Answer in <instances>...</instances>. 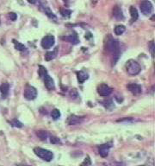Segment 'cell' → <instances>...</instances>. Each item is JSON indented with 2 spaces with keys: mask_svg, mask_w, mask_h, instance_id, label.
Returning a JSON list of instances; mask_svg holds the SVG:
<instances>
[{
  "mask_svg": "<svg viewBox=\"0 0 155 166\" xmlns=\"http://www.w3.org/2000/svg\"><path fill=\"white\" fill-rule=\"evenodd\" d=\"M112 13H113V17H114L116 19H117V20H123V19H124V16H123L122 9H121L118 5H116V6L113 8Z\"/></svg>",
  "mask_w": 155,
  "mask_h": 166,
  "instance_id": "11",
  "label": "cell"
},
{
  "mask_svg": "<svg viewBox=\"0 0 155 166\" xmlns=\"http://www.w3.org/2000/svg\"><path fill=\"white\" fill-rule=\"evenodd\" d=\"M127 88H128V89L133 94H134V95H138V94H140L142 92L141 87L139 84H136V83L128 84V85L127 86Z\"/></svg>",
  "mask_w": 155,
  "mask_h": 166,
  "instance_id": "10",
  "label": "cell"
},
{
  "mask_svg": "<svg viewBox=\"0 0 155 166\" xmlns=\"http://www.w3.org/2000/svg\"><path fill=\"white\" fill-rule=\"evenodd\" d=\"M126 70L129 75L134 76L140 74V72L141 71V67L136 61L131 59L126 62Z\"/></svg>",
  "mask_w": 155,
  "mask_h": 166,
  "instance_id": "3",
  "label": "cell"
},
{
  "mask_svg": "<svg viewBox=\"0 0 155 166\" xmlns=\"http://www.w3.org/2000/svg\"><path fill=\"white\" fill-rule=\"evenodd\" d=\"M58 49H59V48L57 47V48H55L53 51L47 52V53L46 54V55H45V60L47 61V62L54 60L56 56H57V55H58Z\"/></svg>",
  "mask_w": 155,
  "mask_h": 166,
  "instance_id": "16",
  "label": "cell"
},
{
  "mask_svg": "<svg viewBox=\"0 0 155 166\" xmlns=\"http://www.w3.org/2000/svg\"><path fill=\"white\" fill-rule=\"evenodd\" d=\"M69 94H70V96H71L72 99H76V98L78 97V91L76 89H72V90L70 91Z\"/></svg>",
  "mask_w": 155,
  "mask_h": 166,
  "instance_id": "25",
  "label": "cell"
},
{
  "mask_svg": "<svg viewBox=\"0 0 155 166\" xmlns=\"http://www.w3.org/2000/svg\"><path fill=\"white\" fill-rule=\"evenodd\" d=\"M8 16H9V17L11 18L12 21H16V20H17V14H16V13H14V12H10V13L8 14Z\"/></svg>",
  "mask_w": 155,
  "mask_h": 166,
  "instance_id": "28",
  "label": "cell"
},
{
  "mask_svg": "<svg viewBox=\"0 0 155 166\" xmlns=\"http://www.w3.org/2000/svg\"><path fill=\"white\" fill-rule=\"evenodd\" d=\"M37 2H38V4H39V9L43 13H45L50 19H52V20L57 19L56 16L54 14V12L51 11L50 7L48 6L47 2L46 0H38Z\"/></svg>",
  "mask_w": 155,
  "mask_h": 166,
  "instance_id": "5",
  "label": "cell"
},
{
  "mask_svg": "<svg viewBox=\"0 0 155 166\" xmlns=\"http://www.w3.org/2000/svg\"><path fill=\"white\" fill-rule=\"evenodd\" d=\"M111 145L110 144H102L99 146V154L102 157H106L109 155V151Z\"/></svg>",
  "mask_w": 155,
  "mask_h": 166,
  "instance_id": "13",
  "label": "cell"
},
{
  "mask_svg": "<svg viewBox=\"0 0 155 166\" xmlns=\"http://www.w3.org/2000/svg\"><path fill=\"white\" fill-rule=\"evenodd\" d=\"M129 11H130V16H131V23H133L135 21H137V19L139 18V14H138V11L135 7L133 6H131L130 9H129Z\"/></svg>",
  "mask_w": 155,
  "mask_h": 166,
  "instance_id": "17",
  "label": "cell"
},
{
  "mask_svg": "<svg viewBox=\"0 0 155 166\" xmlns=\"http://www.w3.org/2000/svg\"><path fill=\"white\" fill-rule=\"evenodd\" d=\"M55 36H52V35H47L44 36L42 40V43H41V45L42 47L45 49H50L51 47H53L54 44H55Z\"/></svg>",
  "mask_w": 155,
  "mask_h": 166,
  "instance_id": "8",
  "label": "cell"
},
{
  "mask_svg": "<svg viewBox=\"0 0 155 166\" xmlns=\"http://www.w3.org/2000/svg\"><path fill=\"white\" fill-rule=\"evenodd\" d=\"M64 1H67V0H64Z\"/></svg>",
  "mask_w": 155,
  "mask_h": 166,
  "instance_id": "34",
  "label": "cell"
},
{
  "mask_svg": "<svg viewBox=\"0 0 155 166\" xmlns=\"http://www.w3.org/2000/svg\"><path fill=\"white\" fill-rule=\"evenodd\" d=\"M23 96L26 100H34L37 96V91L34 87L30 86L29 84H26L24 92H23Z\"/></svg>",
  "mask_w": 155,
  "mask_h": 166,
  "instance_id": "6",
  "label": "cell"
},
{
  "mask_svg": "<svg viewBox=\"0 0 155 166\" xmlns=\"http://www.w3.org/2000/svg\"><path fill=\"white\" fill-rule=\"evenodd\" d=\"M60 112L59 109H54V110L52 111V112H51V116H52V118L54 119V120H58L60 117Z\"/></svg>",
  "mask_w": 155,
  "mask_h": 166,
  "instance_id": "23",
  "label": "cell"
},
{
  "mask_svg": "<svg viewBox=\"0 0 155 166\" xmlns=\"http://www.w3.org/2000/svg\"><path fill=\"white\" fill-rule=\"evenodd\" d=\"M39 75L40 77L42 78L44 81L45 86L46 88L48 89V90H54L55 88V81L54 80L52 79V77L49 76V75L47 74V69L45 68L44 67L40 65L39 66Z\"/></svg>",
  "mask_w": 155,
  "mask_h": 166,
  "instance_id": "2",
  "label": "cell"
},
{
  "mask_svg": "<svg viewBox=\"0 0 155 166\" xmlns=\"http://www.w3.org/2000/svg\"><path fill=\"white\" fill-rule=\"evenodd\" d=\"M125 30H126L125 26H124V25H122V24H120V25L116 26V28H115L114 31H115V34H116V35L120 36V35H122V34L124 33Z\"/></svg>",
  "mask_w": 155,
  "mask_h": 166,
  "instance_id": "19",
  "label": "cell"
},
{
  "mask_svg": "<svg viewBox=\"0 0 155 166\" xmlns=\"http://www.w3.org/2000/svg\"><path fill=\"white\" fill-rule=\"evenodd\" d=\"M34 154L41 157L42 159H43L47 162H49L51 161L53 158H54V154L52 152L48 151V150H46V149H43V148H40V147H35L34 149Z\"/></svg>",
  "mask_w": 155,
  "mask_h": 166,
  "instance_id": "4",
  "label": "cell"
},
{
  "mask_svg": "<svg viewBox=\"0 0 155 166\" xmlns=\"http://www.w3.org/2000/svg\"><path fill=\"white\" fill-rule=\"evenodd\" d=\"M105 49L112 54V64L116 65V62L118 61L120 57V44L119 42L116 39H114L111 36H108L106 41H105Z\"/></svg>",
  "mask_w": 155,
  "mask_h": 166,
  "instance_id": "1",
  "label": "cell"
},
{
  "mask_svg": "<svg viewBox=\"0 0 155 166\" xmlns=\"http://www.w3.org/2000/svg\"><path fill=\"white\" fill-rule=\"evenodd\" d=\"M62 40H65L67 42H69L72 44H78L79 43V40L78 38V36L76 34H72V35H68L66 36H62L61 37Z\"/></svg>",
  "mask_w": 155,
  "mask_h": 166,
  "instance_id": "12",
  "label": "cell"
},
{
  "mask_svg": "<svg viewBox=\"0 0 155 166\" xmlns=\"http://www.w3.org/2000/svg\"><path fill=\"white\" fill-rule=\"evenodd\" d=\"M60 14L63 17H66L68 18L71 17V14H72V11L71 10H68V9H60Z\"/></svg>",
  "mask_w": 155,
  "mask_h": 166,
  "instance_id": "22",
  "label": "cell"
},
{
  "mask_svg": "<svg viewBox=\"0 0 155 166\" xmlns=\"http://www.w3.org/2000/svg\"><path fill=\"white\" fill-rule=\"evenodd\" d=\"M18 166H30V165H20Z\"/></svg>",
  "mask_w": 155,
  "mask_h": 166,
  "instance_id": "32",
  "label": "cell"
},
{
  "mask_svg": "<svg viewBox=\"0 0 155 166\" xmlns=\"http://www.w3.org/2000/svg\"><path fill=\"white\" fill-rule=\"evenodd\" d=\"M50 142H51L52 144H59V143H60V139H59L58 138H56V137H54V136H51V137H50Z\"/></svg>",
  "mask_w": 155,
  "mask_h": 166,
  "instance_id": "27",
  "label": "cell"
},
{
  "mask_svg": "<svg viewBox=\"0 0 155 166\" xmlns=\"http://www.w3.org/2000/svg\"><path fill=\"white\" fill-rule=\"evenodd\" d=\"M77 77H78V80L80 84H83L86 80H88L89 75L87 73H85V71L81 70V71H78L77 72Z\"/></svg>",
  "mask_w": 155,
  "mask_h": 166,
  "instance_id": "14",
  "label": "cell"
},
{
  "mask_svg": "<svg viewBox=\"0 0 155 166\" xmlns=\"http://www.w3.org/2000/svg\"><path fill=\"white\" fill-rule=\"evenodd\" d=\"M140 166H146V165H140Z\"/></svg>",
  "mask_w": 155,
  "mask_h": 166,
  "instance_id": "33",
  "label": "cell"
},
{
  "mask_svg": "<svg viewBox=\"0 0 155 166\" xmlns=\"http://www.w3.org/2000/svg\"><path fill=\"white\" fill-rule=\"evenodd\" d=\"M11 125L15 127H22V124L20 121H18L17 120H13L11 121Z\"/></svg>",
  "mask_w": 155,
  "mask_h": 166,
  "instance_id": "26",
  "label": "cell"
},
{
  "mask_svg": "<svg viewBox=\"0 0 155 166\" xmlns=\"http://www.w3.org/2000/svg\"><path fill=\"white\" fill-rule=\"evenodd\" d=\"M149 46H150V51H151V54H152V55L154 56V41H151V42H150Z\"/></svg>",
  "mask_w": 155,
  "mask_h": 166,
  "instance_id": "29",
  "label": "cell"
},
{
  "mask_svg": "<svg viewBox=\"0 0 155 166\" xmlns=\"http://www.w3.org/2000/svg\"><path fill=\"white\" fill-rule=\"evenodd\" d=\"M133 120L130 119V118H126V119H123V120H118L117 122H132Z\"/></svg>",
  "mask_w": 155,
  "mask_h": 166,
  "instance_id": "30",
  "label": "cell"
},
{
  "mask_svg": "<svg viewBox=\"0 0 155 166\" xmlns=\"http://www.w3.org/2000/svg\"><path fill=\"white\" fill-rule=\"evenodd\" d=\"M91 165V161H90V157H86L85 158V160L83 161V163L80 165L79 166H90Z\"/></svg>",
  "mask_w": 155,
  "mask_h": 166,
  "instance_id": "24",
  "label": "cell"
},
{
  "mask_svg": "<svg viewBox=\"0 0 155 166\" xmlns=\"http://www.w3.org/2000/svg\"><path fill=\"white\" fill-rule=\"evenodd\" d=\"M112 92V89L106 84H100L99 86L98 87V93L100 96L103 97H107L109 96Z\"/></svg>",
  "mask_w": 155,
  "mask_h": 166,
  "instance_id": "9",
  "label": "cell"
},
{
  "mask_svg": "<svg viewBox=\"0 0 155 166\" xmlns=\"http://www.w3.org/2000/svg\"><path fill=\"white\" fill-rule=\"evenodd\" d=\"M140 9L143 15L149 16L153 12L154 6H153V4L149 0H142L140 4Z\"/></svg>",
  "mask_w": 155,
  "mask_h": 166,
  "instance_id": "7",
  "label": "cell"
},
{
  "mask_svg": "<svg viewBox=\"0 0 155 166\" xmlns=\"http://www.w3.org/2000/svg\"><path fill=\"white\" fill-rule=\"evenodd\" d=\"M81 121V118L80 117H78L76 115H72L68 118V124L70 125H77L78 123H80Z\"/></svg>",
  "mask_w": 155,
  "mask_h": 166,
  "instance_id": "18",
  "label": "cell"
},
{
  "mask_svg": "<svg viewBox=\"0 0 155 166\" xmlns=\"http://www.w3.org/2000/svg\"><path fill=\"white\" fill-rule=\"evenodd\" d=\"M36 135H37V137H38L41 140H46L47 138L48 137V134H47V132H45V131H38V132L36 133Z\"/></svg>",
  "mask_w": 155,
  "mask_h": 166,
  "instance_id": "21",
  "label": "cell"
},
{
  "mask_svg": "<svg viewBox=\"0 0 155 166\" xmlns=\"http://www.w3.org/2000/svg\"><path fill=\"white\" fill-rule=\"evenodd\" d=\"M13 43L15 45V49L19 50V51H24L26 49V47L24 45L22 44L19 42H17V41H16V40H13Z\"/></svg>",
  "mask_w": 155,
  "mask_h": 166,
  "instance_id": "20",
  "label": "cell"
},
{
  "mask_svg": "<svg viewBox=\"0 0 155 166\" xmlns=\"http://www.w3.org/2000/svg\"><path fill=\"white\" fill-rule=\"evenodd\" d=\"M9 89H10V85L6 82L1 84L0 86V92H1V94H2V97L3 98H6L8 94H9Z\"/></svg>",
  "mask_w": 155,
  "mask_h": 166,
  "instance_id": "15",
  "label": "cell"
},
{
  "mask_svg": "<svg viewBox=\"0 0 155 166\" xmlns=\"http://www.w3.org/2000/svg\"><path fill=\"white\" fill-rule=\"evenodd\" d=\"M29 4H36L37 3V1L38 0H27Z\"/></svg>",
  "mask_w": 155,
  "mask_h": 166,
  "instance_id": "31",
  "label": "cell"
}]
</instances>
